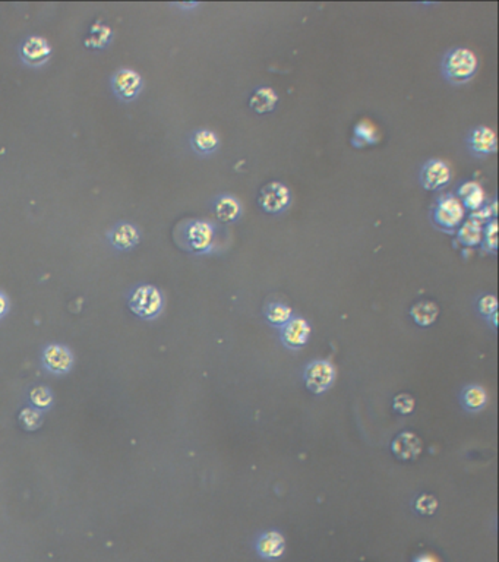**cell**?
Masks as SVG:
<instances>
[{
	"mask_svg": "<svg viewBox=\"0 0 499 562\" xmlns=\"http://www.w3.org/2000/svg\"><path fill=\"white\" fill-rule=\"evenodd\" d=\"M438 315H439L438 306L429 300L417 302L416 305L412 306V309H410L412 319L420 327L432 325L435 321H437Z\"/></svg>",
	"mask_w": 499,
	"mask_h": 562,
	"instance_id": "ac0fdd59",
	"label": "cell"
},
{
	"mask_svg": "<svg viewBox=\"0 0 499 562\" xmlns=\"http://www.w3.org/2000/svg\"><path fill=\"white\" fill-rule=\"evenodd\" d=\"M466 210L454 194L442 195L432 210V221L444 232H453L463 224Z\"/></svg>",
	"mask_w": 499,
	"mask_h": 562,
	"instance_id": "7a4b0ae2",
	"label": "cell"
},
{
	"mask_svg": "<svg viewBox=\"0 0 499 562\" xmlns=\"http://www.w3.org/2000/svg\"><path fill=\"white\" fill-rule=\"evenodd\" d=\"M179 6H182V8H195L197 3H179Z\"/></svg>",
	"mask_w": 499,
	"mask_h": 562,
	"instance_id": "4dcf8cb0",
	"label": "cell"
},
{
	"mask_svg": "<svg viewBox=\"0 0 499 562\" xmlns=\"http://www.w3.org/2000/svg\"><path fill=\"white\" fill-rule=\"evenodd\" d=\"M113 33L106 25L96 24L91 27L89 35L85 38V46L89 48H105L109 46Z\"/></svg>",
	"mask_w": 499,
	"mask_h": 562,
	"instance_id": "7402d4cb",
	"label": "cell"
},
{
	"mask_svg": "<svg viewBox=\"0 0 499 562\" xmlns=\"http://www.w3.org/2000/svg\"><path fill=\"white\" fill-rule=\"evenodd\" d=\"M311 334V327L305 321V319L296 318L290 319L289 323L283 325L281 329V340L290 349H299L308 343Z\"/></svg>",
	"mask_w": 499,
	"mask_h": 562,
	"instance_id": "4fadbf2b",
	"label": "cell"
},
{
	"mask_svg": "<svg viewBox=\"0 0 499 562\" xmlns=\"http://www.w3.org/2000/svg\"><path fill=\"white\" fill-rule=\"evenodd\" d=\"M381 140V132L378 127L369 119H362L354 125L352 145L354 148H365L369 145H376Z\"/></svg>",
	"mask_w": 499,
	"mask_h": 562,
	"instance_id": "9a60e30c",
	"label": "cell"
},
{
	"mask_svg": "<svg viewBox=\"0 0 499 562\" xmlns=\"http://www.w3.org/2000/svg\"><path fill=\"white\" fill-rule=\"evenodd\" d=\"M463 404L469 410H479L486 404V392L483 388L470 386L463 391Z\"/></svg>",
	"mask_w": 499,
	"mask_h": 562,
	"instance_id": "cb8c5ba5",
	"label": "cell"
},
{
	"mask_svg": "<svg viewBox=\"0 0 499 562\" xmlns=\"http://www.w3.org/2000/svg\"><path fill=\"white\" fill-rule=\"evenodd\" d=\"M192 145L198 152H211L219 147V136L212 131L208 129H199L195 132L192 138Z\"/></svg>",
	"mask_w": 499,
	"mask_h": 562,
	"instance_id": "603a6c76",
	"label": "cell"
},
{
	"mask_svg": "<svg viewBox=\"0 0 499 562\" xmlns=\"http://www.w3.org/2000/svg\"><path fill=\"white\" fill-rule=\"evenodd\" d=\"M290 203V190L281 182L265 183L258 194V206L266 214H278Z\"/></svg>",
	"mask_w": 499,
	"mask_h": 562,
	"instance_id": "277c9868",
	"label": "cell"
},
{
	"mask_svg": "<svg viewBox=\"0 0 499 562\" xmlns=\"http://www.w3.org/2000/svg\"><path fill=\"white\" fill-rule=\"evenodd\" d=\"M496 308H498V300L495 296L488 295V296H483L479 300V311L482 315L491 318L493 314H496Z\"/></svg>",
	"mask_w": 499,
	"mask_h": 562,
	"instance_id": "83f0119b",
	"label": "cell"
},
{
	"mask_svg": "<svg viewBox=\"0 0 499 562\" xmlns=\"http://www.w3.org/2000/svg\"><path fill=\"white\" fill-rule=\"evenodd\" d=\"M107 237L110 240V244L116 249L131 251L139 244L140 233L138 227L134 226L132 223L122 221L110 230L107 233Z\"/></svg>",
	"mask_w": 499,
	"mask_h": 562,
	"instance_id": "8fae6325",
	"label": "cell"
},
{
	"mask_svg": "<svg viewBox=\"0 0 499 562\" xmlns=\"http://www.w3.org/2000/svg\"><path fill=\"white\" fill-rule=\"evenodd\" d=\"M264 314H265V318L273 325H284L291 319V309L287 305L278 303V302L266 303Z\"/></svg>",
	"mask_w": 499,
	"mask_h": 562,
	"instance_id": "44dd1931",
	"label": "cell"
},
{
	"mask_svg": "<svg viewBox=\"0 0 499 562\" xmlns=\"http://www.w3.org/2000/svg\"><path fill=\"white\" fill-rule=\"evenodd\" d=\"M415 562H439V561L435 556H432V555H421Z\"/></svg>",
	"mask_w": 499,
	"mask_h": 562,
	"instance_id": "f546056e",
	"label": "cell"
},
{
	"mask_svg": "<svg viewBox=\"0 0 499 562\" xmlns=\"http://www.w3.org/2000/svg\"><path fill=\"white\" fill-rule=\"evenodd\" d=\"M8 308H9L8 299H6V296L3 295V293H0V318H2L8 312Z\"/></svg>",
	"mask_w": 499,
	"mask_h": 562,
	"instance_id": "f1b7e54d",
	"label": "cell"
},
{
	"mask_svg": "<svg viewBox=\"0 0 499 562\" xmlns=\"http://www.w3.org/2000/svg\"><path fill=\"white\" fill-rule=\"evenodd\" d=\"M451 181V169L442 160H429L420 170V183L426 190H438Z\"/></svg>",
	"mask_w": 499,
	"mask_h": 562,
	"instance_id": "9c48e42d",
	"label": "cell"
},
{
	"mask_svg": "<svg viewBox=\"0 0 499 562\" xmlns=\"http://www.w3.org/2000/svg\"><path fill=\"white\" fill-rule=\"evenodd\" d=\"M19 56L24 63L30 66H42L52 56V47L43 37L31 35L25 38L19 47Z\"/></svg>",
	"mask_w": 499,
	"mask_h": 562,
	"instance_id": "52a82bcc",
	"label": "cell"
},
{
	"mask_svg": "<svg viewBox=\"0 0 499 562\" xmlns=\"http://www.w3.org/2000/svg\"><path fill=\"white\" fill-rule=\"evenodd\" d=\"M43 361L46 368L53 374H66L69 372V369L72 368L73 363V356L66 349L65 346H60V344H52V346L46 347Z\"/></svg>",
	"mask_w": 499,
	"mask_h": 562,
	"instance_id": "7c38bea8",
	"label": "cell"
},
{
	"mask_svg": "<svg viewBox=\"0 0 499 562\" xmlns=\"http://www.w3.org/2000/svg\"><path fill=\"white\" fill-rule=\"evenodd\" d=\"M466 144L475 157H488L496 152V134L488 126H478L467 135Z\"/></svg>",
	"mask_w": 499,
	"mask_h": 562,
	"instance_id": "ba28073f",
	"label": "cell"
},
{
	"mask_svg": "<svg viewBox=\"0 0 499 562\" xmlns=\"http://www.w3.org/2000/svg\"><path fill=\"white\" fill-rule=\"evenodd\" d=\"M482 245H483L484 251H488L489 253H496V251H498V221L496 220H491L483 228Z\"/></svg>",
	"mask_w": 499,
	"mask_h": 562,
	"instance_id": "d4e9b609",
	"label": "cell"
},
{
	"mask_svg": "<svg viewBox=\"0 0 499 562\" xmlns=\"http://www.w3.org/2000/svg\"><path fill=\"white\" fill-rule=\"evenodd\" d=\"M214 232L212 227L206 221H189L183 230L185 246L195 253H203L211 248Z\"/></svg>",
	"mask_w": 499,
	"mask_h": 562,
	"instance_id": "5b68a950",
	"label": "cell"
},
{
	"mask_svg": "<svg viewBox=\"0 0 499 562\" xmlns=\"http://www.w3.org/2000/svg\"><path fill=\"white\" fill-rule=\"evenodd\" d=\"M332 379H334V368L324 361L314 362L305 370L306 386L314 392L325 391L331 386Z\"/></svg>",
	"mask_w": 499,
	"mask_h": 562,
	"instance_id": "30bf717a",
	"label": "cell"
},
{
	"mask_svg": "<svg viewBox=\"0 0 499 562\" xmlns=\"http://www.w3.org/2000/svg\"><path fill=\"white\" fill-rule=\"evenodd\" d=\"M483 236V224L479 221L469 219L458 227L457 239L464 246H479L482 244Z\"/></svg>",
	"mask_w": 499,
	"mask_h": 562,
	"instance_id": "d6986e66",
	"label": "cell"
},
{
	"mask_svg": "<svg viewBox=\"0 0 499 562\" xmlns=\"http://www.w3.org/2000/svg\"><path fill=\"white\" fill-rule=\"evenodd\" d=\"M284 539L277 532H268L258 541V552L265 559H277L284 552Z\"/></svg>",
	"mask_w": 499,
	"mask_h": 562,
	"instance_id": "e0dca14e",
	"label": "cell"
},
{
	"mask_svg": "<svg viewBox=\"0 0 499 562\" xmlns=\"http://www.w3.org/2000/svg\"><path fill=\"white\" fill-rule=\"evenodd\" d=\"M478 72V56L467 47L450 50L442 60V75L451 84H464Z\"/></svg>",
	"mask_w": 499,
	"mask_h": 562,
	"instance_id": "6da1fadb",
	"label": "cell"
},
{
	"mask_svg": "<svg viewBox=\"0 0 499 562\" xmlns=\"http://www.w3.org/2000/svg\"><path fill=\"white\" fill-rule=\"evenodd\" d=\"M131 311L143 319L156 318L163 309V298L154 286H140L131 296Z\"/></svg>",
	"mask_w": 499,
	"mask_h": 562,
	"instance_id": "3957f363",
	"label": "cell"
},
{
	"mask_svg": "<svg viewBox=\"0 0 499 562\" xmlns=\"http://www.w3.org/2000/svg\"><path fill=\"white\" fill-rule=\"evenodd\" d=\"M278 103V96L271 87H261L249 98V107L258 114L270 113Z\"/></svg>",
	"mask_w": 499,
	"mask_h": 562,
	"instance_id": "2e32d148",
	"label": "cell"
},
{
	"mask_svg": "<svg viewBox=\"0 0 499 562\" xmlns=\"http://www.w3.org/2000/svg\"><path fill=\"white\" fill-rule=\"evenodd\" d=\"M240 214V203L233 197H221L215 202V215L223 223L235 221Z\"/></svg>",
	"mask_w": 499,
	"mask_h": 562,
	"instance_id": "ffe728a7",
	"label": "cell"
},
{
	"mask_svg": "<svg viewBox=\"0 0 499 562\" xmlns=\"http://www.w3.org/2000/svg\"><path fill=\"white\" fill-rule=\"evenodd\" d=\"M455 197L460 199V202L463 203L464 210H469L473 212L480 210L484 203V190H483L482 185L475 181L466 182L460 186Z\"/></svg>",
	"mask_w": 499,
	"mask_h": 562,
	"instance_id": "5bb4252c",
	"label": "cell"
},
{
	"mask_svg": "<svg viewBox=\"0 0 499 562\" xmlns=\"http://www.w3.org/2000/svg\"><path fill=\"white\" fill-rule=\"evenodd\" d=\"M143 85H144L143 78H140V75L134 69L127 68L119 69L111 78V88L114 94H116L122 101H126V103L134 101L139 96Z\"/></svg>",
	"mask_w": 499,
	"mask_h": 562,
	"instance_id": "8992f818",
	"label": "cell"
},
{
	"mask_svg": "<svg viewBox=\"0 0 499 562\" xmlns=\"http://www.w3.org/2000/svg\"><path fill=\"white\" fill-rule=\"evenodd\" d=\"M31 401L38 408H47L52 404V392L44 387H37L31 391Z\"/></svg>",
	"mask_w": 499,
	"mask_h": 562,
	"instance_id": "4316f807",
	"label": "cell"
},
{
	"mask_svg": "<svg viewBox=\"0 0 499 562\" xmlns=\"http://www.w3.org/2000/svg\"><path fill=\"white\" fill-rule=\"evenodd\" d=\"M42 413L33 410V408H25L19 415L21 425L27 430H34L42 425Z\"/></svg>",
	"mask_w": 499,
	"mask_h": 562,
	"instance_id": "484cf974",
	"label": "cell"
}]
</instances>
